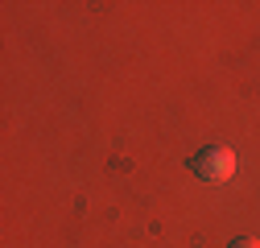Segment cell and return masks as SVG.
<instances>
[{
	"label": "cell",
	"mask_w": 260,
	"mask_h": 248,
	"mask_svg": "<svg viewBox=\"0 0 260 248\" xmlns=\"http://www.w3.org/2000/svg\"><path fill=\"white\" fill-rule=\"evenodd\" d=\"M232 248H260V240L256 236H240V240H232Z\"/></svg>",
	"instance_id": "7a4b0ae2"
},
{
	"label": "cell",
	"mask_w": 260,
	"mask_h": 248,
	"mask_svg": "<svg viewBox=\"0 0 260 248\" xmlns=\"http://www.w3.org/2000/svg\"><path fill=\"white\" fill-rule=\"evenodd\" d=\"M190 174H199L203 182H227L236 174V153L227 145H207L190 158Z\"/></svg>",
	"instance_id": "6da1fadb"
}]
</instances>
